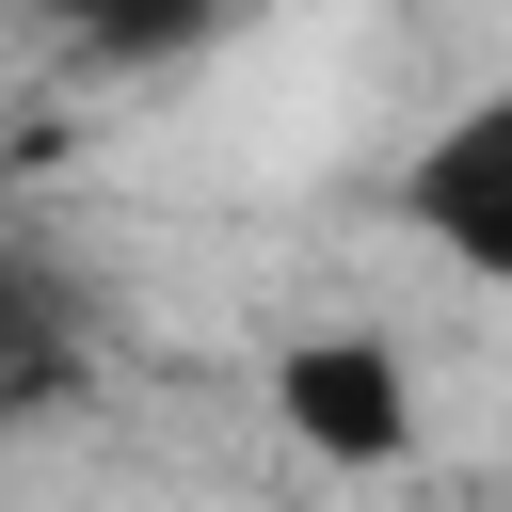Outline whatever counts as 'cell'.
<instances>
[{"mask_svg":"<svg viewBox=\"0 0 512 512\" xmlns=\"http://www.w3.org/2000/svg\"><path fill=\"white\" fill-rule=\"evenodd\" d=\"M256 400H272V432H288L304 464H336V480H400L416 432H432L416 352H400L384 320H320V336H288V352L256 368Z\"/></svg>","mask_w":512,"mask_h":512,"instance_id":"6da1fadb","label":"cell"},{"mask_svg":"<svg viewBox=\"0 0 512 512\" xmlns=\"http://www.w3.org/2000/svg\"><path fill=\"white\" fill-rule=\"evenodd\" d=\"M384 224H416L448 272H512V96H464V112H432V144L384 176Z\"/></svg>","mask_w":512,"mask_h":512,"instance_id":"7a4b0ae2","label":"cell"},{"mask_svg":"<svg viewBox=\"0 0 512 512\" xmlns=\"http://www.w3.org/2000/svg\"><path fill=\"white\" fill-rule=\"evenodd\" d=\"M80 384H96V320H80V288H64L48 256L0 240V432L80 416Z\"/></svg>","mask_w":512,"mask_h":512,"instance_id":"3957f363","label":"cell"},{"mask_svg":"<svg viewBox=\"0 0 512 512\" xmlns=\"http://www.w3.org/2000/svg\"><path fill=\"white\" fill-rule=\"evenodd\" d=\"M48 32H80V48H112V64H160V48H192V32H224V0H32Z\"/></svg>","mask_w":512,"mask_h":512,"instance_id":"277c9868","label":"cell"}]
</instances>
